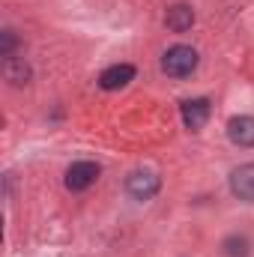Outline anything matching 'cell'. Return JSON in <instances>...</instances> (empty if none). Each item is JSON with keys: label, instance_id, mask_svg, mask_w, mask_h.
<instances>
[{"label": "cell", "instance_id": "1", "mask_svg": "<svg viewBox=\"0 0 254 257\" xmlns=\"http://www.w3.org/2000/svg\"><path fill=\"white\" fill-rule=\"evenodd\" d=\"M162 69H165V75H171V78H186V75H191V72L197 69V51L189 48V45H174V48H168V54L162 57Z\"/></svg>", "mask_w": 254, "mask_h": 257}, {"label": "cell", "instance_id": "2", "mask_svg": "<svg viewBox=\"0 0 254 257\" xmlns=\"http://www.w3.org/2000/svg\"><path fill=\"white\" fill-rule=\"evenodd\" d=\"M99 165L96 162H75L69 171H66V189L69 192H84L90 189L96 180H99Z\"/></svg>", "mask_w": 254, "mask_h": 257}, {"label": "cell", "instance_id": "3", "mask_svg": "<svg viewBox=\"0 0 254 257\" xmlns=\"http://www.w3.org/2000/svg\"><path fill=\"white\" fill-rule=\"evenodd\" d=\"M159 189H162V180L156 174H150V171H135L126 180V192L135 200H150V197L159 194Z\"/></svg>", "mask_w": 254, "mask_h": 257}, {"label": "cell", "instance_id": "4", "mask_svg": "<svg viewBox=\"0 0 254 257\" xmlns=\"http://www.w3.org/2000/svg\"><path fill=\"white\" fill-rule=\"evenodd\" d=\"M230 192L236 194L239 200L251 203L254 200V165H239L230 174Z\"/></svg>", "mask_w": 254, "mask_h": 257}, {"label": "cell", "instance_id": "5", "mask_svg": "<svg viewBox=\"0 0 254 257\" xmlns=\"http://www.w3.org/2000/svg\"><path fill=\"white\" fill-rule=\"evenodd\" d=\"M206 120H209V99H189V102H183V123H186V128L197 132V128L206 126Z\"/></svg>", "mask_w": 254, "mask_h": 257}, {"label": "cell", "instance_id": "6", "mask_svg": "<svg viewBox=\"0 0 254 257\" xmlns=\"http://www.w3.org/2000/svg\"><path fill=\"white\" fill-rule=\"evenodd\" d=\"M132 78H135V66L117 63V66H111V69H105V72L99 75V87H102V90H120V87H126Z\"/></svg>", "mask_w": 254, "mask_h": 257}, {"label": "cell", "instance_id": "7", "mask_svg": "<svg viewBox=\"0 0 254 257\" xmlns=\"http://www.w3.org/2000/svg\"><path fill=\"white\" fill-rule=\"evenodd\" d=\"M227 138L236 147H254V117H233L227 123Z\"/></svg>", "mask_w": 254, "mask_h": 257}, {"label": "cell", "instance_id": "8", "mask_svg": "<svg viewBox=\"0 0 254 257\" xmlns=\"http://www.w3.org/2000/svg\"><path fill=\"white\" fill-rule=\"evenodd\" d=\"M165 24H168L174 33H186L191 24H194V12H191V6H186V3L171 6L168 15H165Z\"/></svg>", "mask_w": 254, "mask_h": 257}, {"label": "cell", "instance_id": "9", "mask_svg": "<svg viewBox=\"0 0 254 257\" xmlns=\"http://www.w3.org/2000/svg\"><path fill=\"white\" fill-rule=\"evenodd\" d=\"M3 72H6V81H12V84H27V78H30V66L18 57H6Z\"/></svg>", "mask_w": 254, "mask_h": 257}, {"label": "cell", "instance_id": "10", "mask_svg": "<svg viewBox=\"0 0 254 257\" xmlns=\"http://www.w3.org/2000/svg\"><path fill=\"white\" fill-rule=\"evenodd\" d=\"M224 254L227 257H248V239L245 236H227L224 239Z\"/></svg>", "mask_w": 254, "mask_h": 257}, {"label": "cell", "instance_id": "11", "mask_svg": "<svg viewBox=\"0 0 254 257\" xmlns=\"http://www.w3.org/2000/svg\"><path fill=\"white\" fill-rule=\"evenodd\" d=\"M12 48H15V36H12V30H3V45H0V54H3V57H12Z\"/></svg>", "mask_w": 254, "mask_h": 257}]
</instances>
